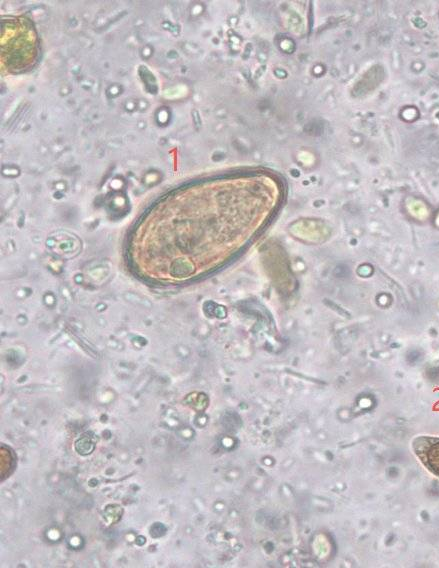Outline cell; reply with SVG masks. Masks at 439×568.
<instances>
[{
    "mask_svg": "<svg viewBox=\"0 0 439 568\" xmlns=\"http://www.w3.org/2000/svg\"><path fill=\"white\" fill-rule=\"evenodd\" d=\"M413 449L426 468L439 477V438L417 437L413 441Z\"/></svg>",
    "mask_w": 439,
    "mask_h": 568,
    "instance_id": "obj_1",
    "label": "cell"
}]
</instances>
